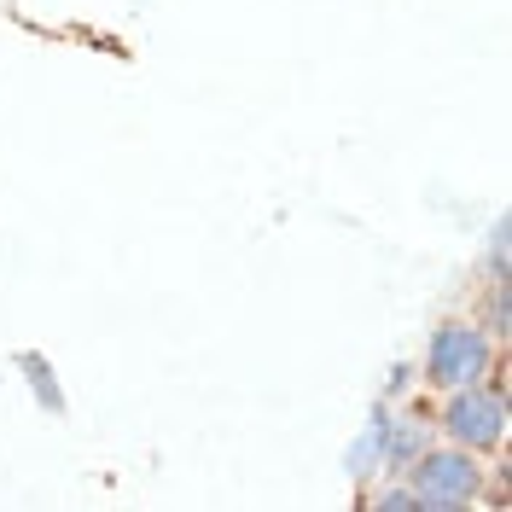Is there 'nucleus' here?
I'll use <instances>...</instances> for the list:
<instances>
[{"label": "nucleus", "instance_id": "obj_3", "mask_svg": "<svg viewBox=\"0 0 512 512\" xmlns=\"http://www.w3.org/2000/svg\"><path fill=\"white\" fill-rule=\"evenodd\" d=\"M489 367H495V338L478 320H443L425 344V384H437V390L478 384Z\"/></svg>", "mask_w": 512, "mask_h": 512}, {"label": "nucleus", "instance_id": "obj_2", "mask_svg": "<svg viewBox=\"0 0 512 512\" xmlns=\"http://www.w3.org/2000/svg\"><path fill=\"white\" fill-rule=\"evenodd\" d=\"M402 478L414 489V512H466L483 501V478L489 472L478 466L472 448L448 443V448H425Z\"/></svg>", "mask_w": 512, "mask_h": 512}, {"label": "nucleus", "instance_id": "obj_7", "mask_svg": "<svg viewBox=\"0 0 512 512\" xmlns=\"http://www.w3.org/2000/svg\"><path fill=\"white\" fill-rule=\"evenodd\" d=\"M483 315H489V326H483V332H489V338L501 344V338H507V332H512V303H507V280H489V303H483Z\"/></svg>", "mask_w": 512, "mask_h": 512}, {"label": "nucleus", "instance_id": "obj_9", "mask_svg": "<svg viewBox=\"0 0 512 512\" xmlns=\"http://www.w3.org/2000/svg\"><path fill=\"white\" fill-rule=\"evenodd\" d=\"M489 280H507V222H495L489 233Z\"/></svg>", "mask_w": 512, "mask_h": 512}, {"label": "nucleus", "instance_id": "obj_5", "mask_svg": "<svg viewBox=\"0 0 512 512\" xmlns=\"http://www.w3.org/2000/svg\"><path fill=\"white\" fill-rule=\"evenodd\" d=\"M384 431H390V402H379L373 414H367V425H361V437L350 443V454H344V472H350L355 483H373L384 478Z\"/></svg>", "mask_w": 512, "mask_h": 512}, {"label": "nucleus", "instance_id": "obj_8", "mask_svg": "<svg viewBox=\"0 0 512 512\" xmlns=\"http://www.w3.org/2000/svg\"><path fill=\"white\" fill-rule=\"evenodd\" d=\"M367 507H379V512H414V489H408V478H402V483H379V489L367 495Z\"/></svg>", "mask_w": 512, "mask_h": 512}, {"label": "nucleus", "instance_id": "obj_4", "mask_svg": "<svg viewBox=\"0 0 512 512\" xmlns=\"http://www.w3.org/2000/svg\"><path fill=\"white\" fill-rule=\"evenodd\" d=\"M425 448H431V414L425 408L390 414V431H384V478H402Z\"/></svg>", "mask_w": 512, "mask_h": 512}, {"label": "nucleus", "instance_id": "obj_10", "mask_svg": "<svg viewBox=\"0 0 512 512\" xmlns=\"http://www.w3.org/2000/svg\"><path fill=\"white\" fill-rule=\"evenodd\" d=\"M408 384H414V367H408V361H396V367H390V379H384V390H390V396H402Z\"/></svg>", "mask_w": 512, "mask_h": 512}, {"label": "nucleus", "instance_id": "obj_6", "mask_svg": "<svg viewBox=\"0 0 512 512\" xmlns=\"http://www.w3.org/2000/svg\"><path fill=\"white\" fill-rule=\"evenodd\" d=\"M18 373H24V379H30L35 402H41V408H47V414H64V390H59V373H53V361H47V355L24 350V355H18Z\"/></svg>", "mask_w": 512, "mask_h": 512}, {"label": "nucleus", "instance_id": "obj_1", "mask_svg": "<svg viewBox=\"0 0 512 512\" xmlns=\"http://www.w3.org/2000/svg\"><path fill=\"white\" fill-rule=\"evenodd\" d=\"M443 414L431 419L448 443L472 448V454H489V448H507V367H489L478 384H460V390H443Z\"/></svg>", "mask_w": 512, "mask_h": 512}]
</instances>
